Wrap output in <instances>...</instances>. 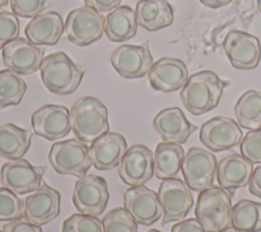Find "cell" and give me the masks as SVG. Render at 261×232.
<instances>
[{
  "label": "cell",
  "instance_id": "obj_14",
  "mask_svg": "<svg viewBox=\"0 0 261 232\" xmlns=\"http://www.w3.org/2000/svg\"><path fill=\"white\" fill-rule=\"evenodd\" d=\"M46 48L31 43L25 38H17L2 49L4 65L19 75H28L40 69Z\"/></svg>",
  "mask_w": 261,
  "mask_h": 232
},
{
  "label": "cell",
  "instance_id": "obj_5",
  "mask_svg": "<svg viewBox=\"0 0 261 232\" xmlns=\"http://www.w3.org/2000/svg\"><path fill=\"white\" fill-rule=\"evenodd\" d=\"M48 159L58 174L72 175L77 178L85 177L92 166L90 148L75 138L54 142Z\"/></svg>",
  "mask_w": 261,
  "mask_h": 232
},
{
  "label": "cell",
  "instance_id": "obj_35",
  "mask_svg": "<svg viewBox=\"0 0 261 232\" xmlns=\"http://www.w3.org/2000/svg\"><path fill=\"white\" fill-rule=\"evenodd\" d=\"M19 35V20L13 12L0 11V49L14 41Z\"/></svg>",
  "mask_w": 261,
  "mask_h": 232
},
{
  "label": "cell",
  "instance_id": "obj_13",
  "mask_svg": "<svg viewBox=\"0 0 261 232\" xmlns=\"http://www.w3.org/2000/svg\"><path fill=\"white\" fill-rule=\"evenodd\" d=\"M199 137L208 150L222 152L237 148L243 138V132L236 120L215 116L202 124Z\"/></svg>",
  "mask_w": 261,
  "mask_h": 232
},
{
  "label": "cell",
  "instance_id": "obj_25",
  "mask_svg": "<svg viewBox=\"0 0 261 232\" xmlns=\"http://www.w3.org/2000/svg\"><path fill=\"white\" fill-rule=\"evenodd\" d=\"M185 155V150L179 143L159 142L154 152V175L161 180L177 178Z\"/></svg>",
  "mask_w": 261,
  "mask_h": 232
},
{
  "label": "cell",
  "instance_id": "obj_40",
  "mask_svg": "<svg viewBox=\"0 0 261 232\" xmlns=\"http://www.w3.org/2000/svg\"><path fill=\"white\" fill-rule=\"evenodd\" d=\"M248 186L250 193L261 199V165L253 170Z\"/></svg>",
  "mask_w": 261,
  "mask_h": 232
},
{
  "label": "cell",
  "instance_id": "obj_10",
  "mask_svg": "<svg viewBox=\"0 0 261 232\" xmlns=\"http://www.w3.org/2000/svg\"><path fill=\"white\" fill-rule=\"evenodd\" d=\"M109 191L106 180L95 174L80 178L72 193V202L79 213L99 216L106 209Z\"/></svg>",
  "mask_w": 261,
  "mask_h": 232
},
{
  "label": "cell",
  "instance_id": "obj_39",
  "mask_svg": "<svg viewBox=\"0 0 261 232\" xmlns=\"http://www.w3.org/2000/svg\"><path fill=\"white\" fill-rule=\"evenodd\" d=\"M86 5L92 6L100 12H110L119 6L121 0H84Z\"/></svg>",
  "mask_w": 261,
  "mask_h": 232
},
{
  "label": "cell",
  "instance_id": "obj_15",
  "mask_svg": "<svg viewBox=\"0 0 261 232\" xmlns=\"http://www.w3.org/2000/svg\"><path fill=\"white\" fill-rule=\"evenodd\" d=\"M154 154L145 144L128 148L118 165V175L127 185H144L154 175Z\"/></svg>",
  "mask_w": 261,
  "mask_h": 232
},
{
  "label": "cell",
  "instance_id": "obj_6",
  "mask_svg": "<svg viewBox=\"0 0 261 232\" xmlns=\"http://www.w3.org/2000/svg\"><path fill=\"white\" fill-rule=\"evenodd\" d=\"M104 28L103 13L86 4L69 11L64 23L67 40L80 47L89 46L100 40Z\"/></svg>",
  "mask_w": 261,
  "mask_h": 232
},
{
  "label": "cell",
  "instance_id": "obj_38",
  "mask_svg": "<svg viewBox=\"0 0 261 232\" xmlns=\"http://www.w3.org/2000/svg\"><path fill=\"white\" fill-rule=\"evenodd\" d=\"M171 232H206L197 218L181 220L171 227Z\"/></svg>",
  "mask_w": 261,
  "mask_h": 232
},
{
  "label": "cell",
  "instance_id": "obj_21",
  "mask_svg": "<svg viewBox=\"0 0 261 232\" xmlns=\"http://www.w3.org/2000/svg\"><path fill=\"white\" fill-rule=\"evenodd\" d=\"M127 150L123 135L118 132L108 131L90 147L92 165L97 170H110L117 167Z\"/></svg>",
  "mask_w": 261,
  "mask_h": 232
},
{
  "label": "cell",
  "instance_id": "obj_26",
  "mask_svg": "<svg viewBox=\"0 0 261 232\" xmlns=\"http://www.w3.org/2000/svg\"><path fill=\"white\" fill-rule=\"evenodd\" d=\"M138 25L135 10L119 5L106 15L104 33L112 42H124L137 35Z\"/></svg>",
  "mask_w": 261,
  "mask_h": 232
},
{
  "label": "cell",
  "instance_id": "obj_23",
  "mask_svg": "<svg viewBox=\"0 0 261 232\" xmlns=\"http://www.w3.org/2000/svg\"><path fill=\"white\" fill-rule=\"evenodd\" d=\"M253 164L240 154L228 155L217 163L216 177L219 185L229 193L249 184Z\"/></svg>",
  "mask_w": 261,
  "mask_h": 232
},
{
  "label": "cell",
  "instance_id": "obj_46",
  "mask_svg": "<svg viewBox=\"0 0 261 232\" xmlns=\"http://www.w3.org/2000/svg\"><path fill=\"white\" fill-rule=\"evenodd\" d=\"M0 232H3V231H1V230H0Z\"/></svg>",
  "mask_w": 261,
  "mask_h": 232
},
{
  "label": "cell",
  "instance_id": "obj_30",
  "mask_svg": "<svg viewBox=\"0 0 261 232\" xmlns=\"http://www.w3.org/2000/svg\"><path fill=\"white\" fill-rule=\"evenodd\" d=\"M25 91L27 83L19 74L8 68L0 70V111L18 105Z\"/></svg>",
  "mask_w": 261,
  "mask_h": 232
},
{
  "label": "cell",
  "instance_id": "obj_32",
  "mask_svg": "<svg viewBox=\"0 0 261 232\" xmlns=\"http://www.w3.org/2000/svg\"><path fill=\"white\" fill-rule=\"evenodd\" d=\"M24 200L10 189L0 187V221L9 222L23 217Z\"/></svg>",
  "mask_w": 261,
  "mask_h": 232
},
{
  "label": "cell",
  "instance_id": "obj_33",
  "mask_svg": "<svg viewBox=\"0 0 261 232\" xmlns=\"http://www.w3.org/2000/svg\"><path fill=\"white\" fill-rule=\"evenodd\" d=\"M61 232H103L102 222L97 216L75 213L63 221Z\"/></svg>",
  "mask_w": 261,
  "mask_h": 232
},
{
  "label": "cell",
  "instance_id": "obj_17",
  "mask_svg": "<svg viewBox=\"0 0 261 232\" xmlns=\"http://www.w3.org/2000/svg\"><path fill=\"white\" fill-rule=\"evenodd\" d=\"M123 208L141 225L150 226L163 214L158 194L145 185L132 186L123 193Z\"/></svg>",
  "mask_w": 261,
  "mask_h": 232
},
{
  "label": "cell",
  "instance_id": "obj_7",
  "mask_svg": "<svg viewBox=\"0 0 261 232\" xmlns=\"http://www.w3.org/2000/svg\"><path fill=\"white\" fill-rule=\"evenodd\" d=\"M216 166V157L211 152L200 147H192L185 155L181 172L192 190L203 191L213 186Z\"/></svg>",
  "mask_w": 261,
  "mask_h": 232
},
{
  "label": "cell",
  "instance_id": "obj_1",
  "mask_svg": "<svg viewBox=\"0 0 261 232\" xmlns=\"http://www.w3.org/2000/svg\"><path fill=\"white\" fill-rule=\"evenodd\" d=\"M229 84L212 70H201L189 76L179 93L182 106L193 115H202L214 109Z\"/></svg>",
  "mask_w": 261,
  "mask_h": 232
},
{
  "label": "cell",
  "instance_id": "obj_4",
  "mask_svg": "<svg viewBox=\"0 0 261 232\" xmlns=\"http://www.w3.org/2000/svg\"><path fill=\"white\" fill-rule=\"evenodd\" d=\"M231 195L221 186H211L198 195L195 215L206 232H219L230 225Z\"/></svg>",
  "mask_w": 261,
  "mask_h": 232
},
{
  "label": "cell",
  "instance_id": "obj_44",
  "mask_svg": "<svg viewBox=\"0 0 261 232\" xmlns=\"http://www.w3.org/2000/svg\"><path fill=\"white\" fill-rule=\"evenodd\" d=\"M257 1V6H258V10L261 13V0H256Z\"/></svg>",
  "mask_w": 261,
  "mask_h": 232
},
{
  "label": "cell",
  "instance_id": "obj_3",
  "mask_svg": "<svg viewBox=\"0 0 261 232\" xmlns=\"http://www.w3.org/2000/svg\"><path fill=\"white\" fill-rule=\"evenodd\" d=\"M72 131L79 140L93 142L109 131L108 110L98 99L86 96L70 108Z\"/></svg>",
  "mask_w": 261,
  "mask_h": 232
},
{
  "label": "cell",
  "instance_id": "obj_11",
  "mask_svg": "<svg viewBox=\"0 0 261 232\" xmlns=\"http://www.w3.org/2000/svg\"><path fill=\"white\" fill-rule=\"evenodd\" d=\"M110 60L116 72L127 79L143 77L154 63L149 41L140 45H121L114 50Z\"/></svg>",
  "mask_w": 261,
  "mask_h": 232
},
{
  "label": "cell",
  "instance_id": "obj_2",
  "mask_svg": "<svg viewBox=\"0 0 261 232\" xmlns=\"http://www.w3.org/2000/svg\"><path fill=\"white\" fill-rule=\"evenodd\" d=\"M86 71L85 65L75 63L62 51L45 56L40 67L43 84L49 92L57 95L73 93Z\"/></svg>",
  "mask_w": 261,
  "mask_h": 232
},
{
  "label": "cell",
  "instance_id": "obj_27",
  "mask_svg": "<svg viewBox=\"0 0 261 232\" xmlns=\"http://www.w3.org/2000/svg\"><path fill=\"white\" fill-rule=\"evenodd\" d=\"M32 131L13 123L0 125V157L9 161L21 159L32 142Z\"/></svg>",
  "mask_w": 261,
  "mask_h": 232
},
{
  "label": "cell",
  "instance_id": "obj_19",
  "mask_svg": "<svg viewBox=\"0 0 261 232\" xmlns=\"http://www.w3.org/2000/svg\"><path fill=\"white\" fill-rule=\"evenodd\" d=\"M189 79V71L184 61L172 57H163L155 61L149 72L150 85L160 92L171 93L182 89Z\"/></svg>",
  "mask_w": 261,
  "mask_h": 232
},
{
  "label": "cell",
  "instance_id": "obj_37",
  "mask_svg": "<svg viewBox=\"0 0 261 232\" xmlns=\"http://www.w3.org/2000/svg\"><path fill=\"white\" fill-rule=\"evenodd\" d=\"M3 232H42V228L22 217L6 223L3 227Z\"/></svg>",
  "mask_w": 261,
  "mask_h": 232
},
{
  "label": "cell",
  "instance_id": "obj_20",
  "mask_svg": "<svg viewBox=\"0 0 261 232\" xmlns=\"http://www.w3.org/2000/svg\"><path fill=\"white\" fill-rule=\"evenodd\" d=\"M153 126L163 141L179 144L185 143L190 135L198 129V126L191 123L177 107L159 111L153 119Z\"/></svg>",
  "mask_w": 261,
  "mask_h": 232
},
{
  "label": "cell",
  "instance_id": "obj_31",
  "mask_svg": "<svg viewBox=\"0 0 261 232\" xmlns=\"http://www.w3.org/2000/svg\"><path fill=\"white\" fill-rule=\"evenodd\" d=\"M101 222L103 232H138V223L121 207L110 210Z\"/></svg>",
  "mask_w": 261,
  "mask_h": 232
},
{
  "label": "cell",
  "instance_id": "obj_12",
  "mask_svg": "<svg viewBox=\"0 0 261 232\" xmlns=\"http://www.w3.org/2000/svg\"><path fill=\"white\" fill-rule=\"evenodd\" d=\"M46 170V166H34L22 158L8 161L1 167V183L16 194H25L41 186Z\"/></svg>",
  "mask_w": 261,
  "mask_h": 232
},
{
  "label": "cell",
  "instance_id": "obj_42",
  "mask_svg": "<svg viewBox=\"0 0 261 232\" xmlns=\"http://www.w3.org/2000/svg\"><path fill=\"white\" fill-rule=\"evenodd\" d=\"M219 232H244V231L239 230V229H237V228H234L232 226H228L227 228H225V229H223V230H221Z\"/></svg>",
  "mask_w": 261,
  "mask_h": 232
},
{
  "label": "cell",
  "instance_id": "obj_34",
  "mask_svg": "<svg viewBox=\"0 0 261 232\" xmlns=\"http://www.w3.org/2000/svg\"><path fill=\"white\" fill-rule=\"evenodd\" d=\"M241 155L252 164L261 163V128L249 130L240 142Z\"/></svg>",
  "mask_w": 261,
  "mask_h": 232
},
{
  "label": "cell",
  "instance_id": "obj_41",
  "mask_svg": "<svg viewBox=\"0 0 261 232\" xmlns=\"http://www.w3.org/2000/svg\"><path fill=\"white\" fill-rule=\"evenodd\" d=\"M204 6L209 7V8H213V9H217L220 8L222 6L227 5L228 3H230L232 0H199Z\"/></svg>",
  "mask_w": 261,
  "mask_h": 232
},
{
  "label": "cell",
  "instance_id": "obj_28",
  "mask_svg": "<svg viewBox=\"0 0 261 232\" xmlns=\"http://www.w3.org/2000/svg\"><path fill=\"white\" fill-rule=\"evenodd\" d=\"M234 114L238 124L245 129L261 128V92L248 90L237 101Z\"/></svg>",
  "mask_w": 261,
  "mask_h": 232
},
{
  "label": "cell",
  "instance_id": "obj_24",
  "mask_svg": "<svg viewBox=\"0 0 261 232\" xmlns=\"http://www.w3.org/2000/svg\"><path fill=\"white\" fill-rule=\"evenodd\" d=\"M136 19L148 32H156L173 21V8L167 0H140L136 5Z\"/></svg>",
  "mask_w": 261,
  "mask_h": 232
},
{
  "label": "cell",
  "instance_id": "obj_22",
  "mask_svg": "<svg viewBox=\"0 0 261 232\" xmlns=\"http://www.w3.org/2000/svg\"><path fill=\"white\" fill-rule=\"evenodd\" d=\"M63 32L64 22L55 11H45L34 16L24 27L27 39L37 46L57 44Z\"/></svg>",
  "mask_w": 261,
  "mask_h": 232
},
{
  "label": "cell",
  "instance_id": "obj_18",
  "mask_svg": "<svg viewBox=\"0 0 261 232\" xmlns=\"http://www.w3.org/2000/svg\"><path fill=\"white\" fill-rule=\"evenodd\" d=\"M61 195L46 182L24 198L23 217L33 224L46 225L60 213Z\"/></svg>",
  "mask_w": 261,
  "mask_h": 232
},
{
  "label": "cell",
  "instance_id": "obj_36",
  "mask_svg": "<svg viewBox=\"0 0 261 232\" xmlns=\"http://www.w3.org/2000/svg\"><path fill=\"white\" fill-rule=\"evenodd\" d=\"M12 12L16 16L33 18L51 6L47 0H9Z\"/></svg>",
  "mask_w": 261,
  "mask_h": 232
},
{
  "label": "cell",
  "instance_id": "obj_43",
  "mask_svg": "<svg viewBox=\"0 0 261 232\" xmlns=\"http://www.w3.org/2000/svg\"><path fill=\"white\" fill-rule=\"evenodd\" d=\"M9 3V0H0V8L7 6Z\"/></svg>",
  "mask_w": 261,
  "mask_h": 232
},
{
  "label": "cell",
  "instance_id": "obj_9",
  "mask_svg": "<svg viewBox=\"0 0 261 232\" xmlns=\"http://www.w3.org/2000/svg\"><path fill=\"white\" fill-rule=\"evenodd\" d=\"M221 49L231 66L240 70H250L261 60V45L257 37L243 31L232 30L225 36Z\"/></svg>",
  "mask_w": 261,
  "mask_h": 232
},
{
  "label": "cell",
  "instance_id": "obj_16",
  "mask_svg": "<svg viewBox=\"0 0 261 232\" xmlns=\"http://www.w3.org/2000/svg\"><path fill=\"white\" fill-rule=\"evenodd\" d=\"M32 126L38 135L48 140L60 139L72 130L70 111L62 105H44L32 114Z\"/></svg>",
  "mask_w": 261,
  "mask_h": 232
},
{
  "label": "cell",
  "instance_id": "obj_45",
  "mask_svg": "<svg viewBox=\"0 0 261 232\" xmlns=\"http://www.w3.org/2000/svg\"><path fill=\"white\" fill-rule=\"evenodd\" d=\"M146 232H161V231H159V230H157V229H150V230H148V231H146Z\"/></svg>",
  "mask_w": 261,
  "mask_h": 232
},
{
  "label": "cell",
  "instance_id": "obj_29",
  "mask_svg": "<svg viewBox=\"0 0 261 232\" xmlns=\"http://www.w3.org/2000/svg\"><path fill=\"white\" fill-rule=\"evenodd\" d=\"M230 224L244 232L261 231V204L247 198L239 200L231 209Z\"/></svg>",
  "mask_w": 261,
  "mask_h": 232
},
{
  "label": "cell",
  "instance_id": "obj_8",
  "mask_svg": "<svg viewBox=\"0 0 261 232\" xmlns=\"http://www.w3.org/2000/svg\"><path fill=\"white\" fill-rule=\"evenodd\" d=\"M192 189L179 178L164 179L158 189V198L163 210L162 225L181 221L194 205Z\"/></svg>",
  "mask_w": 261,
  "mask_h": 232
}]
</instances>
